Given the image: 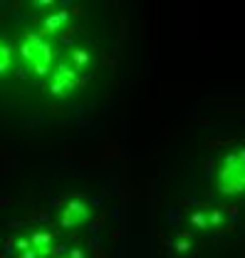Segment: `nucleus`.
<instances>
[{
	"mask_svg": "<svg viewBox=\"0 0 245 258\" xmlns=\"http://www.w3.org/2000/svg\"><path fill=\"white\" fill-rule=\"evenodd\" d=\"M208 221H211V226H218L220 221H223V211H220V209H213L211 216H208Z\"/></svg>",
	"mask_w": 245,
	"mask_h": 258,
	"instance_id": "nucleus-9",
	"label": "nucleus"
},
{
	"mask_svg": "<svg viewBox=\"0 0 245 258\" xmlns=\"http://www.w3.org/2000/svg\"><path fill=\"white\" fill-rule=\"evenodd\" d=\"M37 256H40V253H37V251L32 248V251H28V253H23V256H20V258H37Z\"/></svg>",
	"mask_w": 245,
	"mask_h": 258,
	"instance_id": "nucleus-12",
	"label": "nucleus"
},
{
	"mask_svg": "<svg viewBox=\"0 0 245 258\" xmlns=\"http://www.w3.org/2000/svg\"><path fill=\"white\" fill-rule=\"evenodd\" d=\"M90 64V52L87 50H72V70H85Z\"/></svg>",
	"mask_w": 245,
	"mask_h": 258,
	"instance_id": "nucleus-5",
	"label": "nucleus"
},
{
	"mask_svg": "<svg viewBox=\"0 0 245 258\" xmlns=\"http://www.w3.org/2000/svg\"><path fill=\"white\" fill-rule=\"evenodd\" d=\"M191 224L198 226V228H208L211 221H208V216H206L203 211H193V214H191Z\"/></svg>",
	"mask_w": 245,
	"mask_h": 258,
	"instance_id": "nucleus-6",
	"label": "nucleus"
},
{
	"mask_svg": "<svg viewBox=\"0 0 245 258\" xmlns=\"http://www.w3.org/2000/svg\"><path fill=\"white\" fill-rule=\"evenodd\" d=\"M67 18H69V13H67V10H60V13L50 15V18L45 20V30L42 32H57V28L67 23Z\"/></svg>",
	"mask_w": 245,
	"mask_h": 258,
	"instance_id": "nucleus-3",
	"label": "nucleus"
},
{
	"mask_svg": "<svg viewBox=\"0 0 245 258\" xmlns=\"http://www.w3.org/2000/svg\"><path fill=\"white\" fill-rule=\"evenodd\" d=\"M218 189L225 196H235L245 189V164L235 152L223 159V169L218 174Z\"/></svg>",
	"mask_w": 245,
	"mask_h": 258,
	"instance_id": "nucleus-1",
	"label": "nucleus"
},
{
	"mask_svg": "<svg viewBox=\"0 0 245 258\" xmlns=\"http://www.w3.org/2000/svg\"><path fill=\"white\" fill-rule=\"evenodd\" d=\"M30 246H32L30 238H18V241H15V248H18L20 253H28V251H32Z\"/></svg>",
	"mask_w": 245,
	"mask_h": 258,
	"instance_id": "nucleus-7",
	"label": "nucleus"
},
{
	"mask_svg": "<svg viewBox=\"0 0 245 258\" xmlns=\"http://www.w3.org/2000/svg\"><path fill=\"white\" fill-rule=\"evenodd\" d=\"M188 248H191V243H186V238H179V243H176V251H179V253H186Z\"/></svg>",
	"mask_w": 245,
	"mask_h": 258,
	"instance_id": "nucleus-10",
	"label": "nucleus"
},
{
	"mask_svg": "<svg viewBox=\"0 0 245 258\" xmlns=\"http://www.w3.org/2000/svg\"><path fill=\"white\" fill-rule=\"evenodd\" d=\"M52 238H55V236H52L50 231H35V233H32V236H30L32 246H35L37 251H42V248H47V246L52 243Z\"/></svg>",
	"mask_w": 245,
	"mask_h": 258,
	"instance_id": "nucleus-4",
	"label": "nucleus"
},
{
	"mask_svg": "<svg viewBox=\"0 0 245 258\" xmlns=\"http://www.w3.org/2000/svg\"><path fill=\"white\" fill-rule=\"evenodd\" d=\"M87 219H90L87 204H82V201H69V204L64 206V214H62V226H64V228L79 226V224H85Z\"/></svg>",
	"mask_w": 245,
	"mask_h": 258,
	"instance_id": "nucleus-2",
	"label": "nucleus"
},
{
	"mask_svg": "<svg viewBox=\"0 0 245 258\" xmlns=\"http://www.w3.org/2000/svg\"><path fill=\"white\" fill-rule=\"evenodd\" d=\"M67 258H85V251L82 248H69V256Z\"/></svg>",
	"mask_w": 245,
	"mask_h": 258,
	"instance_id": "nucleus-11",
	"label": "nucleus"
},
{
	"mask_svg": "<svg viewBox=\"0 0 245 258\" xmlns=\"http://www.w3.org/2000/svg\"><path fill=\"white\" fill-rule=\"evenodd\" d=\"M3 72H8V60H10V55H13V47H8V45H3Z\"/></svg>",
	"mask_w": 245,
	"mask_h": 258,
	"instance_id": "nucleus-8",
	"label": "nucleus"
}]
</instances>
